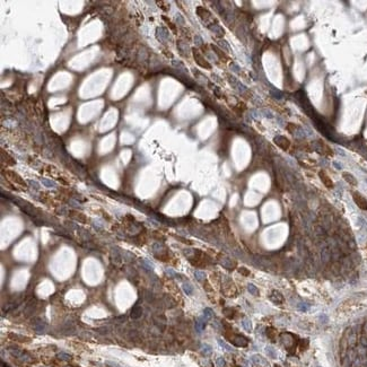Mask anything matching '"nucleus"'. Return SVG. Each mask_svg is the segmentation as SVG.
Listing matches in <instances>:
<instances>
[{
	"label": "nucleus",
	"mask_w": 367,
	"mask_h": 367,
	"mask_svg": "<svg viewBox=\"0 0 367 367\" xmlns=\"http://www.w3.org/2000/svg\"><path fill=\"white\" fill-rule=\"evenodd\" d=\"M183 290H184V293L186 295H191L193 293V287L192 285L190 284V282H184L183 284Z\"/></svg>",
	"instance_id": "19"
},
{
	"label": "nucleus",
	"mask_w": 367,
	"mask_h": 367,
	"mask_svg": "<svg viewBox=\"0 0 367 367\" xmlns=\"http://www.w3.org/2000/svg\"><path fill=\"white\" fill-rule=\"evenodd\" d=\"M165 272H166V274L170 277V278H181V276L178 274L174 270H172V269H165Z\"/></svg>",
	"instance_id": "22"
},
{
	"label": "nucleus",
	"mask_w": 367,
	"mask_h": 367,
	"mask_svg": "<svg viewBox=\"0 0 367 367\" xmlns=\"http://www.w3.org/2000/svg\"><path fill=\"white\" fill-rule=\"evenodd\" d=\"M270 299L272 300L273 303H276V304H279V303H282V302H284V297H282V295L279 293V292L273 290L270 296Z\"/></svg>",
	"instance_id": "10"
},
{
	"label": "nucleus",
	"mask_w": 367,
	"mask_h": 367,
	"mask_svg": "<svg viewBox=\"0 0 367 367\" xmlns=\"http://www.w3.org/2000/svg\"><path fill=\"white\" fill-rule=\"evenodd\" d=\"M342 175H343V178H345L346 181L348 182V183H350L351 185H356V184H357L356 178H354L351 174H349V173H343Z\"/></svg>",
	"instance_id": "17"
},
{
	"label": "nucleus",
	"mask_w": 367,
	"mask_h": 367,
	"mask_svg": "<svg viewBox=\"0 0 367 367\" xmlns=\"http://www.w3.org/2000/svg\"><path fill=\"white\" fill-rule=\"evenodd\" d=\"M218 342H219V345L222 346V348H225V349H226V350H228V351H232V350H233V349L230 348L229 346H228V345H226V343H225V342L222 341V340H218Z\"/></svg>",
	"instance_id": "33"
},
{
	"label": "nucleus",
	"mask_w": 367,
	"mask_h": 367,
	"mask_svg": "<svg viewBox=\"0 0 367 367\" xmlns=\"http://www.w3.org/2000/svg\"><path fill=\"white\" fill-rule=\"evenodd\" d=\"M242 324H243V326H244V329L246 331L251 330V323H250L248 320H243V321H242Z\"/></svg>",
	"instance_id": "30"
},
{
	"label": "nucleus",
	"mask_w": 367,
	"mask_h": 367,
	"mask_svg": "<svg viewBox=\"0 0 367 367\" xmlns=\"http://www.w3.org/2000/svg\"><path fill=\"white\" fill-rule=\"evenodd\" d=\"M232 342H233L235 346H238V347H245L248 346V339L242 336H235V337L232 339Z\"/></svg>",
	"instance_id": "7"
},
{
	"label": "nucleus",
	"mask_w": 367,
	"mask_h": 367,
	"mask_svg": "<svg viewBox=\"0 0 367 367\" xmlns=\"http://www.w3.org/2000/svg\"><path fill=\"white\" fill-rule=\"evenodd\" d=\"M271 94L273 95V97L278 98V100H281V98H282V93H281V92H279V90H277V89H274L273 87H271Z\"/></svg>",
	"instance_id": "25"
},
{
	"label": "nucleus",
	"mask_w": 367,
	"mask_h": 367,
	"mask_svg": "<svg viewBox=\"0 0 367 367\" xmlns=\"http://www.w3.org/2000/svg\"><path fill=\"white\" fill-rule=\"evenodd\" d=\"M8 350H9V352H10L13 356L16 357L17 359L22 360V361H26V363H28V361H31V360H32V358H31V356L28 355V354H26V352H24L23 350H20V349L16 348V347H9V348H8Z\"/></svg>",
	"instance_id": "1"
},
{
	"label": "nucleus",
	"mask_w": 367,
	"mask_h": 367,
	"mask_svg": "<svg viewBox=\"0 0 367 367\" xmlns=\"http://www.w3.org/2000/svg\"><path fill=\"white\" fill-rule=\"evenodd\" d=\"M93 226H94V228H95L96 230H101V229H103L104 224H103V222H102L101 219H94V220H93Z\"/></svg>",
	"instance_id": "20"
},
{
	"label": "nucleus",
	"mask_w": 367,
	"mask_h": 367,
	"mask_svg": "<svg viewBox=\"0 0 367 367\" xmlns=\"http://www.w3.org/2000/svg\"><path fill=\"white\" fill-rule=\"evenodd\" d=\"M122 260L123 261H126V262H130V261H132L134 260V254L132 253L128 252V251H122Z\"/></svg>",
	"instance_id": "18"
},
{
	"label": "nucleus",
	"mask_w": 367,
	"mask_h": 367,
	"mask_svg": "<svg viewBox=\"0 0 367 367\" xmlns=\"http://www.w3.org/2000/svg\"><path fill=\"white\" fill-rule=\"evenodd\" d=\"M194 58H196V62L199 63V64H200L201 67H206V68H210V66H209V64H208L207 62H206V61H204V58H202V57L200 56V54H198V53H196V52H194Z\"/></svg>",
	"instance_id": "16"
},
{
	"label": "nucleus",
	"mask_w": 367,
	"mask_h": 367,
	"mask_svg": "<svg viewBox=\"0 0 367 367\" xmlns=\"http://www.w3.org/2000/svg\"><path fill=\"white\" fill-rule=\"evenodd\" d=\"M145 296H146V299L148 300V302H152V300H154V296H152V294L149 293V292H146Z\"/></svg>",
	"instance_id": "35"
},
{
	"label": "nucleus",
	"mask_w": 367,
	"mask_h": 367,
	"mask_svg": "<svg viewBox=\"0 0 367 367\" xmlns=\"http://www.w3.org/2000/svg\"><path fill=\"white\" fill-rule=\"evenodd\" d=\"M230 67H232V68H234L233 70L235 71V72H238V71H240V70H238V67H237V66H236V64H232V66H230Z\"/></svg>",
	"instance_id": "39"
},
{
	"label": "nucleus",
	"mask_w": 367,
	"mask_h": 367,
	"mask_svg": "<svg viewBox=\"0 0 367 367\" xmlns=\"http://www.w3.org/2000/svg\"><path fill=\"white\" fill-rule=\"evenodd\" d=\"M156 37H157V40L162 43H164L165 41H167L168 39H170V34H168V31L166 28H164V27H158L157 30H156Z\"/></svg>",
	"instance_id": "3"
},
{
	"label": "nucleus",
	"mask_w": 367,
	"mask_h": 367,
	"mask_svg": "<svg viewBox=\"0 0 367 367\" xmlns=\"http://www.w3.org/2000/svg\"><path fill=\"white\" fill-rule=\"evenodd\" d=\"M194 276H196V278L198 279L199 281H202V280L206 278L204 272H202V271H200V270H196V272H194Z\"/></svg>",
	"instance_id": "24"
},
{
	"label": "nucleus",
	"mask_w": 367,
	"mask_h": 367,
	"mask_svg": "<svg viewBox=\"0 0 367 367\" xmlns=\"http://www.w3.org/2000/svg\"><path fill=\"white\" fill-rule=\"evenodd\" d=\"M224 314L226 316H228V317H233L234 311L232 308H225V310H224Z\"/></svg>",
	"instance_id": "31"
},
{
	"label": "nucleus",
	"mask_w": 367,
	"mask_h": 367,
	"mask_svg": "<svg viewBox=\"0 0 367 367\" xmlns=\"http://www.w3.org/2000/svg\"><path fill=\"white\" fill-rule=\"evenodd\" d=\"M217 366L224 367L225 366V360L222 359V358H218V359H217Z\"/></svg>",
	"instance_id": "36"
},
{
	"label": "nucleus",
	"mask_w": 367,
	"mask_h": 367,
	"mask_svg": "<svg viewBox=\"0 0 367 367\" xmlns=\"http://www.w3.org/2000/svg\"><path fill=\"white\" fill-rule=\"evenodd\" d=\"M209 28H210V31H212V32H214L216 35H218V36H222V35H224V30H222V28L218 25V24L210 25V26H209Z\"/></svg>",
	"instance_id": "14"
},
{
	"label": "nucleus",
	"mask_w": 367,
	"mask_h": 367,
	"mask_svg": "<svg viewBox=\"0 0 367 367\" xmlns=\"http://www.w3.org/2000/svg\"><path fill=\"white\" fill-rule=\"evenodd\" d=\"M68 204H70L71 207H74V208H79V209H82V208H83V207H82V204H79V202H77L76 200H72V199L68 201Z\"/></svg>",
	"instance_id": "29"
},
{
	"label": "nucleus",
	"mask_w": 367,
	"mask_h": 367,
	"mask_svg": "<svg viewBox=\"0 0 367 367\" xmlns=\"http://www.w3.org/2000/svg\"><path fill=\"white\" fill-rule=\"evenodd\" d=\"M204 313L206 319H210V317H212V316L215 315V314H214V312H212L210 308H206V310L204 311Z\"/></svg>",
	"instance_id": "28"
},
{
	"label": "nucleus",
	"mask_w": 367,
	"mask_h": 367,
	"mask_svg": "<svg viewBox=\"0 0 367 367\" xmlns=\"http://www.w3.org/2000/svg\"><path fill=\"white\" fill-rule=\"evenodd\" d=\"M42 367H45V366H42Z\"/></svg>",
	"instance_id": "42"
},
{
	"label": "nucleus",
	"mask_w": 367,
	"mask_h": 367,
	"mask_svg": "<svg viewBox=\"0 0 367 367\" xmlns=\"http://www.w3.org/2000/svg\"><path fill=\"white\" fill-rule=\"evenodd\" d=\"M32 324H33V329L36 331L37 333H45V331H46V328H48V324L46 322H44L43 320L41 319H34L32 321Z\"/></svg>",
	"instance_id": "2"
},
{
	"label": "nucleus",
	"mask_w": 367,
	"mask_h": 367,
	"mask_svg": "<svg viewBox=\"0 0 367 367\" xmlns=\"http://www.w3.org/2000/svg\"><path fill=\"white\" fill-rule=\"evenodd\" d=\"M240 272H241L242 274H244V276H248V274H250V271H248L245 268H241V269H240Z\"/></svg>",
	"instance_id": "38"
},
{
	"label": "nucleus",
	"mask_w": 367,
	"mask_h": 367,
	"mask_svg": "<svg viewBox=\"0 0 367 367\" xmlns=\"http://www.w3.org/2000/svg\"><path fill=\"white\" fill-rule=\"evenodd\" d=\"M141 315H142V307L139 306L138 304L132 306L131 311H130V317L132 320H137V319H139Z\"/></svg>",
	"instance_id": "5"
},
{
	"label": "nucleus",
	"mask_w": 367,
	"mask_h": 367,
	"mask_svg": "<svg viewBox=\"0 0 367 367\" xmlns=\"http://www.w3.org/2000/svg\"><path fill=\"white\" fill-rule=\"evenodd\" d=\"M218 44L220 45L222 49H226V51H229V50H230L229 45H228V43H227L226 41H219Z\"/></svg>",
	"instance_id": "32"
},
{
	"label": "nucleus",
	"mask_w": 367,
	"mask_h": 367,
	"mask_svg": "<svg viewBox=\"0 0 367 367\" xmlns=\"http://www.w3.org/2000/svg\"><path fill=\"white\" fill-rule=\"evenodd\" d=\"M64 367H72V366H64Z\"/></svg>",
	"instance_id": "41"
},
{
	"label": "nucleus",
	"mask_w": 367,
	"mask_h": 367,
	"mask_svg": "<svg viewBox=\"0 0 367 367\" xmlns=\"http://www.w3.org/2000/svg\"><path fill=\"white\" fill-rule=\"evenodd\" d=\"M2 367H8V366H7V365H6V366H5V365H4V364H2Z\"/></svg>",
	"instance_id": "40"
},
{
	"label": "nucleus",
	"mask_w": 367,
	"mask_h": 367,
	"mask_svg": "<svg viewBox=\"0 0 367 367\" xmlns=\"http://www.w3.org/2000/svg\"><path fill=\"white\" fill-rule=\"evenodd\" d=\"M202 350H204V355H209V354L211 352V348H210V346H208V345H204Z\"/></svg>",
	"instance_id": "34"
},
{
	"label": "nucleus",
	"mask_w": 367,
	"mask_h": 367,
	"mask_svg": "<svg viewBox=\"0 0 367 367\" xmlns=\"http://www.w3.org/2000/svg\"><path fill=\"white\" fill-rule=\"evenodd\" d=\"M41 182H42V184H43V185L46 186V188H49V189H56V188H57V183L54 181L50 180V178H41Z\"/></svg>",
	"instance_id": "13"
},
{
	"label": "nucleus",
	"mask_w": 367,
	"mask_h": 367,
	"mask_svg": "<svg viewBox=\"0 0 367 367\" xmlns=\"http://www.w3.org/2000/svg\"><path fill=\"white\" fill-rule=\"evenodd\" d=\"M274 141H276V144H277L279 147H281L282 149H287L289 147V142L286 140L284 137H277L274 139Z\"/></svg>",
	"instance_id": "11"
},
{
	"label": "nucleus",
	"mask_w": 367,
	"mask_h": 367,
	"mask_svg": "<svg viewBox=\"0 0 367 367\" xmlns=\"http://www.w3.org/2000/svg\"><path fill=\"white\" fill-rule=\"evenodd\" d=\"M194 41H196V45H201L202 44V40H201L200 36H196L194 37Z\"/></svg>",
	"instance_id": "37"
},
{
	"label": "nucleus",
	"mask_w": 367,
	"mask_h": 367,
	"mask_svg": "<svg viewBox=\"0 0 367 367\" xmlns=\"http://www.w3.org/2000/svg\"><path fill=\"white\" fill-rule=\"evenodd\" d=\"M28 184H30L31 185V188H33L34 190H40V184H39V183H37L36 181H33V180H30V181H28Z\"/></svg>",
	"instance_id": "27"
},
{
	"label": "nucleus",
	"mask_w": 367,
	"mask_h": 367,
	"mask_svg": "<svg viewBox=\"0 0 367 367\" xmlns=\"http://www.w3.org/2000/svg\"><path fill=\"white\" fill-rule=\"evenodd\" d=\"M122 251H120L118 248H112V260H113V262L116 264H119L121 261H122Z\"/></svg>",
	"instance_id": "6"
},
{
	"label": "nucleus",
	"mask_w": 367,
	"mask_h": 367,
	"mask_svg": "<svg viewBox=\"0 0 367 367\" xmlns=\"http://www.w3.org/2000/svg\"><path fill=\"white\" fill-rule=\"evenodd\" d=\"M320 178H321V180H322V182L324 183V185H325L326 188L331 189V188L333 186V183L331 181V178H329L324 172H320Z\"/></svg>",
	"instance_id": "9"
},
{
	"label": "nucleus",
	"mask_w": 367,
	"mask_h": 367,
	"mask_svg": "<svg viewBox=\"0 0 367 367\" xmlns=\"http://www.w3.org/2000/svg\"><path fill=\"white\" fill-rule=\"evenodd\" d=\"M229 83L234 86V88L237 89L240 93H244V92H246V87H245V86L243 85L242 83H240L238 80H236V79H235L234 77H229Z\"/></svg>",
	"instance_id": "8"
},
{
	"label": "nucleus",
	"mask_w": 367,
	"mask_h": 367,
	"mask_svg": "<svg viewBox=\"0 0 367 367\" xmlns=\"http://www.w3.org/2000/svg\"><path fill=\"white\" fill-rule=\"evenodd\" d=\"M220 264H222V267H225L226 269H233L235 267V263L232 262V260L228 259V258H222L220 259Z\"/></svg>",
	"instance_id": "12"
},
{
	"label": "nucleus",
	"mask_w": 367,
	"mask_h": 367,
	"mask_svg": "<svg viewBox=\"0 0 367 367\" xmlns=\"http://www.w3.org/2000/svg\"><path fill=\"white\" fill-rule=\"evenodd\" d=\"M248 292L252 294V295H254V296H258V295H259L258 288H256L254 285H252V284H250V285L248 286Z\"/></svg>",
	"instance_id": "23"
},
{
	"label": "nucleus",
	"mask_w": 367,
	"mask_h": 367,
	"mask_svg": "<svg viewBox=\"0 0 367 367\" xmlns=\"http://www.w3.org/2000/svg\"><path fill=\"white\" fill-rule=\"evenodd\" d=\"M140 264H141V266H142L144 268H145L146 270H148V271H152V270H154V264H152V262H150V261H148L147 259H141V260H140Z\"/></svg>",
	"instance_id": "15"
},
{
	"label": "nucleus",
	"mask_w": 367,
	"mask_h": 367,
	"mask_svg": "<svg viewBox=\"0 0 367 367\" xmlns=\"http://www.w3.org/2000/svg\"><path fill=\"white\" fill-rule=\"evenodd\" d=\"M352 196H354V200H355V202H356L357 206H358L360 209L366 210V209H367V201H366V199H365V198H364L361 194H359L358 192H355L354 194H352Z\"/></svg>",
	"instance_id": "4"
},
{
	"label": "nucleus",
	"mask_w": 367,
	"mask_h": 367,
	"mask_svg": "<svg viewBox=\"0 0 367 367\" xmlns=\"http://www.w3.org/2000/svg\"><path fill=\"white\" fill-rule=\"evenodd\" d=\"M58 358L60 360H64V361H69L71 359V356L69 354H66V352H59L58 354Z\"/></svg>",
	"instance_id": "21"
},
{
	"label": "nucleus",
	"mask_w": 367,
	"mask_h": 367,
	"mask_svg": "<svg viewBox=\"0 0 367 367\" xmlns=\"http://www.w3.org/2000/svg\"><path fill=\"white\" fill-rule=\"evenodd\" d=\"M196 328L198 331H201L204 328V321L202 319H198L196 323Z\"/></svg>",
	"instance_id": "26"
}]
</instances>
